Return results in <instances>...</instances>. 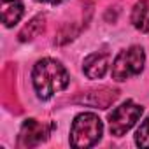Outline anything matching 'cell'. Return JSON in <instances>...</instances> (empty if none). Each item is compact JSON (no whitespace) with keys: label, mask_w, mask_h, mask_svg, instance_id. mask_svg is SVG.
<instances>
[{"label":"cell","mask_w":149,"mask_h":149,"mask_svg":"<svg viewBox=\"0 0 149 149\" xmlns=\"http://www.w3.org/2000/svg\"><path fill=\"white\" fill-rule=\"evenodd\" d=\"M33 88L37 91V97L42 100H49L54 93L65 90L68 86V72L65 70V67L51 58H44L40 61H37V65L33 67Z\"/></svg>","instance_id":"1"},{"label":"cell","mask_w":149,"mask_h":149,"mask_svg":"<svg viewBox=\"0 0 149 149\" xmlns=\"http://www.w3.org/2000/svg\"><path fill=\"white\" fill-rule=\"evenodd\" d=\"M104 132L102 119L93 112H83L72 123L70 128V146L72 147H91L95 146Z\"/></svg>","instance_id":"2"},{"label":"cell","mask_w":149,"mask_h":149,"mask_svg":"<svg viewBox=\"0 0 149 149\" xmlns=\"http://www.w3.org/2000/svg\"><path fill=\"white\" fill-rule=\"evenodd\" d=\"M144 61L146 54L140 46H132L121 51L112 63V77L116 81H126L132 76H137L144 68Z\"/></svg>","instance_id":"3"},{"label":"cell","mask_w":149,"mask_h":149,"mask_svg":"<svg viewBox=\"0 0 149 149\" xmlns=\"http://www.w3.org/2000/svg\"><path fill=\"white\" fill-rule=\"evenodd\" d=\"M144 109L137 104H133L132 100H126L125 104H121L119 107H116L111 114H109V128L111 133L116 137L125 135L142 116Z\"/></svg>","instance_id":"4"},{"label":"cell","mask_w":149,"mask_h":149,"mask_svg":"<svg viewBox=\"0 0 149 149\" xmlns=\"http://www.w3.org/2000/svg\"><path fill=\"white\" fill-rule=\"evenodd\" d=\"M49 135V128L37 119H26L21 126L19 137H18V146L19 147H33L44 142Z\"/></svg>","instance_id":"5"},{"label":"cell","mask_w":149,"mask_h":149,"mask_svg":"<svg viewBox=\"0 0 149 149\" xmlns=\"http://www.w3.org/2000/svg\"><path fill=\"white\" fill-rule=\"evenodd\" d=\"M109 67V54L93 53L84 60V74L90 79H102Z\"/></svg>","instance_id":"6"},{"label":"cell","mask_w":149,"mask_h":149,"mask_svg":"<svg viewBox=\"0 0 149 149\" xmlns=\"http://www.w3.org/2000/svg\"><path fill=\"white\" fill-rule=\"evenodd\" d=\"M23 16V4L19 0H2V21L6 26H14Z\"/></svg>","instance_id":"7"},{"label":"cell","mask_w":149,"mask_h":149,"mask_svg":"<svg viewBox=\"0 0 149 149\" xmlns=\"http://www.w3.org/2000/svg\"><path fill=\"white\" fill-rule=\"evenodd\" d=\"M132 23L140 32H149V0H140L132 11Z\"/></svg>","instance_id":"8"},{"label":"cell","mask_w":149,"mask_h":149,"mask_svg":"<svg viewBox=\"0 0 149 149\" xmlns=\"http://www.w3.org/2000/svg\"><path fill=\"white\" fill-rule=\"evenodd\" d=\"M42 28H44V16H37V18H33V19L23 28V32L19 33V40H21V42H26V40L33 39Z\"/></svg>","instance_id":"9"},{"label":"cell","mask_w":149,"mask_h":149,"mask_svg":"<svg viewBox=\"0 0 149 149\" xmlns=\"http://www.w3.org/2000/svg\"><path fill=\"white\" fill-rule=\"evenodd\" d=\"M135 142L139 147H149V118L139 126L137 135H135Z\"/></svg>","instance_id":"10"},{"label":"cell","mask_w":149,"mask_h":149,"mask_svg":"<svg viewBox=\"0 0 149 149\" xmlns=\"http://www.w3.org/2000/svg\"><path fill=\"white\" fill-rule=\"evenodd\" d=\"M39 2H47V4H60L63 0H39Z\"/></svg>","instance_id":"11"}]
</instances>
